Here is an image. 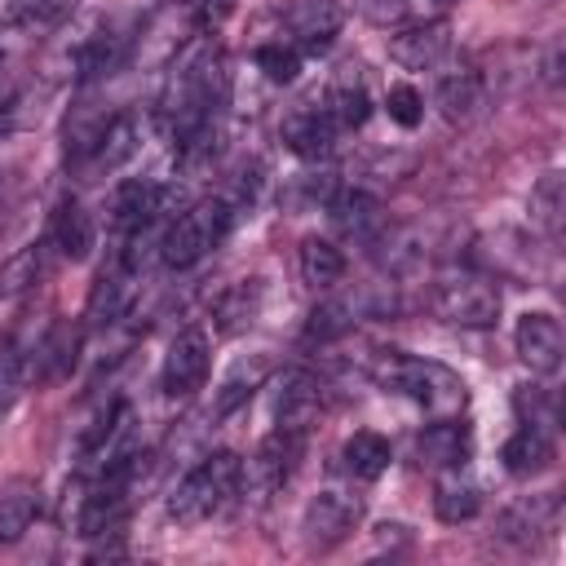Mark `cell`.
Masks as SVG:
<instances>
[{
  "instance_id": "33",
  "label": "cell",
  "mask_w": 566,
  "mask_h": 566,
  "mask_svg": "<svg viewBox=\"0 0 566 566\" xmlns=\"http://www.w3.org/2000/svg\"><path fill=\"white\" fill-rule=\"evenodd\" d=\"M31 380V363H27V349L22 345H0V411L13 407V398L22 394V385Z\"/></svg>"
},
{
  "instance_id": "2",
  "label": "cell",
  "mask_w": 566,
  "mask_h": 566,
  "mask_svg": "<svg viewBox=\"0 0 566 566\" xmlns=\"http://www.w3.org/2000/svg\"><path fill=\"white\" fill-rule=\"evenodd\" d=\"M239 212L221 199V195H208L199 203H186L159 234V261L168 270H190L199 265L212 248H221V239L234 230Z\"/></svg>"
},
{
  "instance_id": "25",
  "label": "cell",
  "mask_w": 566,
  "mask_h": 566,
  "mask_svg": "<svg viewBox=\"0 0 566 566\" xmlns=\"http://www.w3.org/2000/svg\"><path fill=\"white\" fill-rule=\"evenodd\" d=\"M128 57H133L128 35H88V40L75 49L71 66H75V75L88 84V80H106V75H115Z\"/></svg>"
},
{
  "instance_id": "37",
  "label": "cell",
  "mask_w": 566,
  "mask_h": 566,
  "mask_svg": "<svg viewBox=\"0 0 566 566\" xmlns=\"http://www.w3.org/2000/svg\"><path fill=\"white\" fill-rule=\"evenodd\" d=\"M385 111H389V119H394L398 128H416L420 115H424V102H420V93H416L411 84H394L389 97H385Z\"/></svg>"
},
{
  "instance_id": "4",
  "label": "cell",
  "mask_w": 566,
  "mask_h": 566,
  "mask_svg": "<svg viewBox=\"0 0 566 566\" xmlns=\"http://www.w3.org/2000/svg\"><path fill=\"white\" fill-rule=\"evenodd\" d=\"M429 305L455 327H491L500 318V287L478 270H447L438 274Z\"/></svg>"
},
{
  "instance_id": "20",
  "label": "cell",
  "mask_w": 566,
  "mask_h": 566,
  "mask_svg": "<svg viewBox=\"0 0 566 566\" xmlns=\"http://www.w3.org/2000/svg\"><path fill=\"white\" fill-rule=\"evenodd\" d=\"M261 296H265V283H261V279H239V283H230V287L212 301V327H217L221 336L248 332V327L256 323V314H261Z\"/></svg>"
},
{
  "instance_id": "34",
  "label": "cell",
  "mask_w": 566,
  "mask_h": 566,
  "mask_svg": "<svg viewBox=\"0 0 566 566\" xmlns=\"http://www.w3.org/2000/svg\"><path fill=\"white\" fill-rule=\"evenodd\" d=\"M256 380H261V367H248V363H239V367L226 376V385L217 389V402H212V420H221V416H230L239 402H248V394L256 389Z\"/></svg>"
},
{
  "instance_id": "14",
  "label": "cell",
  "mask_w": 566,
  "mask_h": 566,
  "mask_svg": "<svg viewBox=\"0 0 566 566\" xmlns=\"http://www.w3.org/2000/svg\"><path fill=\"white\" fill-rule=\"evenodd\" d=\"M80 327L75 323H53L31 349H27V363H31V380H44V385H53V380H66L71 376V367L80 363Z\"/></svg>"
},
{
  "instance_id": "24",
  "label": "cell",
  "mask_w": 566,
  "mask_h": 566,
  "mask_svg": "<svg viewBox=\"0 0 566 566\" xmlns=\"http://www.w3.org/2000/svg\"><path fill=\"white\" fill-rule=\"evenodd\" d=\"M296 270H301V283H305V287L327 292V287H336V283L345 279V252H340L332 239L310 234V239H301V248H296Z\"/></svg>"
},
{
  "instance_id": "23",
  "label": "cell",
  "mask_w": 566,
  "mask_h": 566,
  "mask_svg": "<svg viewBox=\"0 0 566 566\" xmlns=\"http://www.w3.org/2000/svg\"><path fill=\"white\" fill-rule=\"evenodd\" d=\"M504 469L513 478H535L553 464V429H539V424H517V433L504 442L500 451Z\"/></svg>"
},
{
  "instance_id": "38",
  "label": "cell",
  "mask_w": 566,
  "mask_h": 566,
  "mask_svg": "<svg viewBox=\"0 0 566 566\" xmlns=\"http://www.w3.org/2000/svg\"><path fill=\"white\" fill-rule=\"evenodd\" d=\"M31 40H35V31H31V27H22L18 18L0 22V71H9V66L31 49Z\"/></svg>"
},
{
  "instance_id": "18",
  "label": "cell",
  "mask_w": 566,
  "mask_h": 566,
  "mask_svg": "<svg viewBox=\"0 0 566 566\" xmlns=\"http://www.w3.org/2000/svg\"><path fill=\"white\" fill-rule=\"evenodd\" d=\"M553 526H557V495H526V500H513L500 513L495 535L509 539V544H531Z\"/></svg>"
},
{
  "instance_id": "16",
  "label": "cell",
  "mask_w": 566,
  "mask_h": 566,
  "mask_svg": "<svg viewBox=\"0 0 566 566\" xmlns=\"http://www.w3.org/2000/svg\"><path fill=\"white\" fill-rule=\"evenodd\" d=\"M323 111L332 115V124L340 128V133H354V128H363L367 124V115H371V93H367V80H363V66H340L336 75H332V84H327V93H323Z\"/></svg>"
},
{
  "instance_id": "21",
  "label": "cell",
  "mask_w": 566,
  "mask_h": 566,
  "mask_svg": "<svg viewBox=\"0 0 566 566\" xmlns=\"http://www.w3.org/2000/svg\"><path fill=\"white\" fill-rule=\"evenodd\" d=\"M49 243L66 256V261H84L97 243V226L88 217V208L80 199H62L57 212H53V226H49Z\"/></svg>"
},
{
  "instance_id": "27",
  "label": "cell",
  "mask_w": 566,
  "mask_h": 566,
  "mask_svg": "<svg viewBox=\"0 0 566 566\" xmlns=\"http://www.w3.org/2000/svg\"><path fill=\"white\" fill-rule=\"evenodd\" d=\"M389 442L380 438V433H371V429H358V433H349L345 438V447H340V464H345V473L349 478H358V482H376L385 469H389Z\"/></svg>"
},
{
  "instance_id": "28",
  "label": "cell",
  "mask_w": 566,
  "mask_h": 566,
  "mask_svg": "<svg viewBox=\"0 0 566 566\" xmlns=\"http://www.w3.org/2000/svg\"><path fill=\"white\" fill-rule=\"evenodd\" d=\"M531 221L548 239L562 234V221H566V181H562V172H544L531 186Z\"/></svg>"
},
{
  "instance_id": "40",
  "label": "cell",
  "mask_w": 566,
  "mask_h": 566,
  "mask_svg": "<svg viewBox=\"0 0 566 566\" xmlns=\"http://www.w3.org/2000/svg\"><path fill=\"white\" fill-rule=\"evenodd\" d=\"M424 4H451V0H424Z\"/></svg>"
},
{
  "instance_id": "11",
  "label": "cell",
  "mask_w": 566,
  "mask_h": 566,
  "mask_svg": "<svg viewBox=\"0 0 566 566\" xmlns=\"http://www.w3.org/2000/svg\"><path fill=\"white\" fill-rule=\"evenodd\" d=\"M133 155H137V119L133 115H111L102 137L88 146V155L80 164H71V168L80 172V181H97V177L119 172Z\"/></svg>"
},
{
  "instance_id": "6",
  "label": "cell",
  "mask_w": 566,
  "mask_h": 566,
  "mask_svg": "<svg viewBox=\"0 0 566 566\" xmlns=\"http://www.w3.org/2000/svg\"><path fill=\"white\" fill-rule=\"evenodd\" d=\"M208 367H212L208 332H203V327H186V332L172 336V345H168V354H164L159 389H164L168 398H190L195 389H203Z\"/></svg>"
},
{
  "instance_id": "35",
  "label": "cell",
  "mask_w": 566,
  "mask_h": 566,
  "mask_svg": "<svg viewBox=\"0 0 566 566\" xmlns=\"http://www.w3.org/2000/svg\"><path fill=\"white\" fill-rule=\"evenodd\" d=\"M513 407H517V420L522 424H539V429H553L557 424V402L539 385H522L513 394Z\"/></svg>"
},
{
  "instance_id": "9",
  "label": "cell",
  "mask_w": 566,
  "mask_h": 566,
  "mask_svg": "<svg viewBox=\"0 0 566 566\" xmlns=\"http://www.w3.org/2000/svg\"><path fill=\"white\" fill-rule=\"evenodd\" d=\"M345 22V9L336 0H287L283 31L296 53H323Z\"/></svg>"
},
{
  "instance_id": "17",
  "label": "cell",
  "mask_w": 566,
  "mask_h": 566,
  "mask_svg": "<svg viewBox=\"0 0 566 566\" xmlns=\"http://www.w3.org/2000/svg\"><path fill=\"white\" fill-rule=\"evenodd\" d=\"M133 287H137V274L115 256L102 274H97V283H93V292H88V327H111L115 318H124L128 314V305H133Z\"/></svg>"
},
{
  "instance_id": "36",
  "label": "cell",
  "mask_w": 566,
  "mask_h": 566,
  "mask_svg": "<svg viewBox=\"0 0 566 566\" xmlns=\"http://www.w3.org/2000/svg\"><path fill=\"white\" fill-rule=\"evenodd\" d=\"M75 4H80V0H22L13 18H18L22 27H31V31H44V27H57L62 18H71Z\"/></svg>"
},
{
  "instance_id": "26",
  "label": "cell",
  "mask_w": 566,
  "mask_h": 566,
  "mask_svg": "<svg viewBox=\"0 0 566 566\" xmlns=\"http://www.w3.org/2000/svg\"><path fill=\"white\" fill-rule=\"evenodd\" d=\"M478 509H482V491H478L460 469H447V473L438 478V486H433V513H438L447 526H460V522L478 517Z\"/></svg>"
},
{
  "instance_id": "39",
  "label": "cell",
  "mask_w": 566,
  "mask_h": 566,
  "mask_svg": "<svg viewBox=\"0 0 566 566\" xmlns=\"http://www.w3.org/2000/svg\"><path fill=\"white\" fill-rule=\"evenodd\" d=\"M407 13H411V0H363V18H371L376 27L402 22Z\"/></svg>"
},
{
  "instance_id": "10",
  "label": "cell",
  "mask_w": 566,
  "mask_h": 566,
  "mask_svg": "<svg viewBox=\"0 0 566 566\" xmlns=\"http://www.w3.org/2000/svg\"><path fill=\"white\" fill-rule=\"evenodd\" d=\"M513 349H517V358H522L531 371H539V376L557 371V367H562V349H566L562 323H557L553 314H544V310L522 314L517 327H513Z\"/></svg>"
},
{
  "instance_id": "22",
  "label": "cell",
  "mask_w": 566,
  "mask_h": 566,
  "mask_svg": "<svg viewBox=\"0 0 566 566\" xmlns=\"http://www.w3.org/2000/svg\"><path fill=\"white\" fill-rule=\"evenodd\" d=\"M416 451L420 460L438 464V469H460L473 451V438H469V424H460V416H447V420H433L420 438H416Z\"/></svg>"
},
{
  "instance_id": "29",
  "label": "cell",
  "mask_w": 566,
  "mask_h": 566,
  "mask_svg": "<svg viewBox=\"0 0 566 566\" xmlns=\"http://www.w3.org/2000/svg\"><path fill=\"white\" fill-rule=\"evenodd\" d=\"M35 513H40V491L35 486L18 482V486L0 491V544H18L31 531Z\"/></svg>"
},
{
  "instance_id": "30",
  "label": "cell",
  "mask_w": 566,
  "mask_h": 566,
  "mask_svg": "<svg viewBox=\"0 0 566 566\" xmlns=\"http://www.w3.org/2000/svg\"><path fill=\"white\" fill-rule=\"evenodd\" d=\"M44 274V243H27L18 248L9 261H0V296H22L40 283Z\"/></svg>"
},
{
  "instance_id": "3",
  "label": "cell",
  "mask_w": 566,
  "mask_h": 566,
  "mask_svg": "<svg viewBox=\"0 0 566 566\" xmlns=\"http://www.w3.org/2000/svg\"><path fill=\"white\" fill-rule=\"evenodd\" d=\"M239 482H243V460L234 451H212L195 469H186V478L168 491V517L177 526L208 522L239 495Z\"/></svg>"
},
{
  "instance_id": "5",
  "label": "cell",
  "mask_w": 566,
  "mask_h": 566,
  "mask_svg": "<svg viewBox=\"0 0 566 566\" xmlns=\"http://www.w3.org/2000/svg\"><path fill=\"white\" fill-rule=\"evenodd\" d=\"M301 451H305V433L270 429V433L256 442L252 460L243 464V482H239V491H252L256 500H265V495L283 491V486H287V478L296 473Z\"/></svg>"
},
{
  "instance_id": "1",
  "label": "cell",
  "mask_w": 566,
  "mask_h": 566,
  "mask_svg": "<svg viewBox=\"0 0 566 566\" xmlns=\"http://www.w3.org/2000/svg\"><path fill=\"white\" fill-rule=\"evenodd\" d=\"M367 371L380 389L389 394H407L411 402H420L433 420H447V416H460L464 402H469V389L464 380L438 363V358H416V354H402V349H376L367 358Z\"/></svg>"
},
{
  "instance_id": "31",
  "label": "cell",
  "mask_w": 566,
  "mask_h": 566,
  "mask_svg": "<svg viewBox=\"0 0 566 566\" xmlns=\"http://www.w3.org/2000/svg\"><path fill=\"white\" fill-rule=\"evenodd\" d=\"M354 327V305L349 301H323V305H314V314H310V323H305V340L314 345H332V340H340L345 332Z\"/></svg>"
},
{
  "instance_id": "19",
  "label": "cell",
  "mask_w": 566,
  "mask_h": 566,
  "mask_svg": "<svg viewBox=\"0 0 566 566\" xmlns=\"http://www.w3.org/2000/svg\"><path fill=\"white\" fill-rule=\"evenodd\" d=\"M327 212H332L336 230L349 234V239H358V243H371V239L385 230L380 199L367 195V190H358V186H354V190H336V199L327 203Z\"/></svg>"
},
{
  "instance_id": "13",
  "label": "cell",
  "mask_w": 566,
  "mask_h": 566,
  "mask_svg": "<svg viewBox=\"0 0 566 566\" xmlns=\"http://www.w3.org/2000/svg\"><path fill=\"white\" fill-rule=\"evenodd\" d=\"M433 97H438V111H442L451 124H469V119H478L482 106H486V80H482V71H473L469 62H460V66L438 71Z\"/></svg>"
},
{
  "instance_id": "15",
  "label": "cell",
  "mask_w": 566,
  "mask_h": 566,
  "mask_svg": "<svg viewBox=\"0 0 566 566\" xmlns=\"http://www.w3.org/2000/svg\"><path fill=\"white\" fill-rule=\"evenodd\" d=\"M447 53H451V27L442 18L416 22V27H402V31L389 35V57L402 62V66H411V71L438 66Z\"/></svg>"
},
{
  "instance_id": "7",
  "label": "cell",
  "mask_w": 566,
  "mask_h": 566,
  "mask_svg": "<svg viewBox=\"0 0 566 566\" xmlns=\"http://www.w3.org/2000/svg\"><path fill=\"white\" fill-rule=\"evenodd\" d=\"M363 522V500L349 495V491H318L310 504H305V517H301V531H305V544L310 548H336L340 539L354 535V526Z\"/></svg>"
},
{
  "instance_id": "32",
  "label": "cell",
  "mask_w": 566,
  "mask_h": 566,
  "mask_svg": "<svg viewBox=\"0 0 566 566\" xmlns=\"http://www.w3.org/2000/svg\"><path fill=\"white\" fill-rule=\"evenodd\" d=\"M252 57H256V71H261L270 84H292V80L301 75V53H296L287 40H270V44H261Z\"/></svg>"
},
{
  "instance_id": "8",
  "label": "cell",
  "mask_w": 566,
  "mask_h": 566,
  "mask_svg": "<svg viewBox=\"0 0 566 566\" xmlns=\"http://www.w3.org/2000/svg\"><path fill=\"white\" fill-rule=\"evenodd\" d=\"M323 416V380L314 371H283L274 380V429L310 433V424Z\"/></svg>"
},
{
  "instance_id": "12",
  "label": "cell",
  "mask_w": 566,
  "mask_h": 566,
  "mask_svg": "<svg viewBox=\"0 0 566 566\" xmlns=\"http://www.w3.org/2000/svg\"><path fill=\"white\" fill-rule=\"evenodd\" d=\"M279 133H283V146L296 159H323V155H332V146L340 137V128L332 124V115L323 111V102H301L296 111H287V119H283Z\"/></svg>"
}]
</instances>
